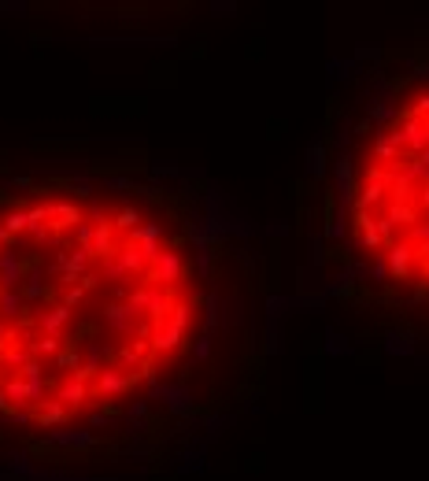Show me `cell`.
<instances>
[{
  "label": "cell",
  "instance_id": "1",
  "mask_svg": "<svg viewBox=\"0 0 429 481\" xmlns=\"http://www.w3.org/2000/svg\"><path fill=\"white\" fill-rule=\"evenodd\" d=\"M197 252L148 197L82 181L0 193V419H115L192 352Z\"/></svg>",
  "mask_w": 429,
  "mask_h": 481
}]
</instances>
